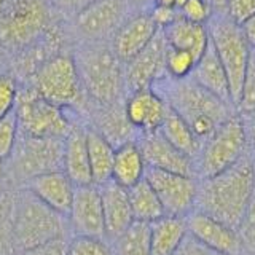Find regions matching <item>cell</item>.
<instances>
[{"label": "cell", "mask_w": 255, "mask_h": 255, "mask_svg": "<svg viewBox=\"0 0 255 255\" xmlns=\"http://www.w3.org/2000/svg\"><path fill=\"white\" fill-rule=\"evenodd\" d=\"M145 171L147 164L143 161L137 140H129L115 147L110 180L128 190L145 177Z\"/></svg>", "instance_id": "cb8c5ba5"}, {"label": "cell", "mask_w": 255, "mask_h": 255, "mask_svg": "<svg viewBox=\"0 0 255 255\" xmlns=\"http://www.w3.org/2000/svg\"><path fill=\"white\" fill-rule=\"evenodd\" d=\"M62 172L75 187L91 185V167L86 147V128L74 122L69 134L64 137Z\"/></svg>", "instance_id": "ffe728a7"}, {"label": "cell", "mask_w": 255, "mask_h": 255, "mask_svg": "<svg viewBox=\"0 0 255 255\" xmlns=\"http://www.w3.org/2000/svg\"><path fill=\"white\" fill-rule=\"evenodd\" d=\"M188 235L196 238L199 243L211 247L223 255H241V243L233 227L227 225L211 215L199 211H191L185 215Z\"/></svg>", "instance_id": "2e32d148"}, {"label": "cell", "mask_w": 255, "mask_h": 255, "mask_svg": "<svg viewBox=\"0 0 255 255\" xmlns=\"http://www.w3.org/2000/svg\"><path fill=\"white\" fill-rule=\"evenodd\" d=\"M175 8L179 10L180 18L196 24H207L214 13L209 0H177Z\"/></svg>", "instance_id": "d590c367"}, {"label": "cell", "mask_w": 255, "mask_h": 255, "mask_svg": "<svg viewBox=\"0 0 255 255\" xmlns=\"http://www.w3.org/2000/svg\"><path fill=\"white\" fill-rule=\"evenodd\" d=\"M255 193V161L244 155L212 177L199 179L195 211L236 228Z\"/></svg>", "instance_id": "6da1fadb"}, {"label": "cell", "mask_w": 255, "mask_h": 255, "mask_svg": "<svg viewBox=\"0 0 255 255\" xmlns=\"http://www.w3.org/2000/svg\"><path fill=\"white\" fill-rule=\"evenodd\" d=\"M72 58L88 102L112 106L126 99L125 64L115 56L109 42H82Z\"/></svg>", "instance_id": "3957f363"}, {"label": "cell", "mask_w": 255, "mask_h": 255, "mask_svg": "<svg viewBox=\"0 0 255 255\" xmlns=\"http://www.w3.org/2000/svg\"><path fill=\"white\" fill-rule=\"evenodd\" d=\"M88 2H90V0H54V3L58 5L59 8H62V10H66V11L74 13V14L83 5H86Z\"/></svg>", "instance_id": "ee69618b"}, {"label": "cell", "mask_w": 255, "mask_h": 255, "mask_svg": "<svg viewBox=\"0 0 255 255\" xmlns=\"http://www.w3.org/2000/svg\"><path fill=\"white\" fill-rule=\"evenodd\" d=\"M67 225L74 236L107 239L101 190L98 185L91 183L75 187L74 199L67 214Z\"/></svg>", "instance_id": "4fadbf2b"}, {"label": "cell", "mask_w": 255, "mask_h": 255, "mask_svg": "<svg viewBox=\"0 0 255 255\" xmlns=\"http://www.w3.org/2000/svg\"><path fill=\"white\" fill-rule=\"evenodd\" d=\"M167 104L153 88L132 91L125 99V114L129 125L139 134L159 129L167 114Z\"/></svg>", "instance_id": "ac0fdd59"}, {"label": "cell", "mask_w": 255, "mask_h": 255, "mask_svg": "<svg viewBox=\"0 0 255 255\" xmlns=\"http://www.w3.org/2000/svg\"><path fill=\"white\" fill-rule=\"evenodd\" d=\"M158 132L161 134L171 145H174L179 151H182L183 155L190 156L193 161L196 159L203 143L193 134V131H191V128L188 126L185 120L175 114L174 110L167 109V114L163 120L161 126H159Z\"/></svg>", "instance_id": "83f0119b"}, {"label": "cell", "mask_w": 255, "mask_h": 255, "mask_svg": "<svg viewBox=\"0 0 255 255\" xmlns=\"http://www.w3.org/2000/svg\"><path fill=\"white\" fill-rule=\"evenodd\" d=\"M112 241L114 255H150V225L143 222H132Z\"/></svg>", "instance_id": "f546056e"}, {"label": "cell", "mask_w": 255, "mask_h": 255, "mask_svg": "<svg viewBox=\"0 0 255 255\" xmlns=\"http://www.w3.org/2000/svg\"><path fill=\"white\" fill-rule=\"evenodd\" d=\"M223 13L239 26L255 14V0H227Z\"/></svg>", "instance_id": "74e56055"}, {"label": "cell", "mask_w": 255, "mask_h": 255, "mask_svg": "<svg viewBox=\"0 0 255 255\" xmlns=\"http://www.w3.org/2000/svg\"><path fill=\"white\" fill-rule=\"evenodd\" d=\"M167 43L161 30L143 50L125 64V86L126 93L151 88L158 80L166 75L164 58Z\"/></svg>", "instance_id": "5bb4252c"}, {"label": "cell", "mask_w": 255, "mask_h": 255, "mask_svg": "<svg viewBox=\"0 0 255 255\" xmlns=\"http://www.w3.org/2000/svg\"><path fill=\"white\" fill-rule=\"evenodd\" d=\"M172 255H223L217 251H212L211 247L204 246L203 243H199L196 238L187 233V236L183 238V241L177 247Z\"/></svg>", "instance_id": "ab89813d"}, {"label": "cell", "mask_w": 255, "mask_h": 255, "mask_svg": "<svg viewBox=\"0 0 255 255\" xmlns=\"http://www.w3.org/2000/svg\"><path fill=\"white\" fill-rule=\"evenodd\" d=\"M134 8L129 0H90L74 16V30L82 42H110Z\"/></svg>", "instance_id": "8fae6325"}, {"label": "cell", "mask_w": 255, "mask_h": 255, "mask_svg": "<svg viewBox=\"0 0 255 255\" xmlns=\"http://www.w3.org/2000/svg\"><path fill=\"white\" fill-rule=\"evenodd\" d=\"M10 3H11V0H0V14H2L6 10Z\"/></svg>", "instance_id": "c3c4849f"}, {"label": "cell", "mask_w": 255, "mask_h": 255, "mask_svg": "<svg viewBox=\"0 0 255 255\" xmlns=\"http://www.w3.org/2000/svg\"><path fill=\"white\" fill-rule=\"evenodd\" d=\"M128 198H129L134 222L151 223L166 215L156 193L145 177L128 188Z\"/></svg>", "instance_id": "f1b7e54d"}, {"label": "cell", "mask_w": 255, "mask_h": 255, "mask_svg": "<svg viewBox=\"0 0 255 255\" xmlns=\"http://www.w3.org/2000/svg\"><path fill=\"white\" fill-rule=\"evenodd\" d=\"M104 222H106V238L114 239L134 222L128 190L120 187L114 180L99 187Z\"/></svg>", "instance_id": "44dd1931"}, {"label": "cell", "mask_w": 255, "mask_h": 255, "mask_svg": "<svg viewBox=\"0 0 255 255\" xmlns=\"http://www.w3.org/2000/svg\"><path fill=\"white\" fill-rule=\"evenodd\" d=\"M67 252V238H59L46 244L32 247L27 251H19V255H66Z\"/></svg>", "instance_id": "60d3db41"}, {"label": "cell", "mask_w": 255, "mask_h": 255, "mask_svg": "<svg viewBox=\"0 0 255 255\" xmlns=\"http://www.w3.org/2000/svg\"><path fill=\"white\" fill-rule=\"evenodd\" d=\"M167 107L180 115L201 143L233 114V106L196 85L190 77L174 80L164 75L151 86Z\"/></svg>", "instance_id": "7a4b0ae2"}, {"label": "cell", "mask_w": 255, "mask_h": 255, "mask_svg": "<svg viewBox=\"0 0 255 255\" xmlns=\"http://www.w3.org/2000/svg\"><path fill=\"white\" fill-rule=\"evenodd\" d=\"M14 114L18 118L19 134L32 137L64 139L74 125L66 109L45 101L32 86L19 88Z\"/></svg>", "instance_id": "ba28073f"}, {"label": "cell", "mask_w": 255, "mask_h": 255, "mask_svg": "<svg viewBox=\"0 0 255 255\" xmlns=\"http://www.w3.org/2000/svg\"><path fill=\"white\" fill-rule=\"evenodd\" d=\"M0 59H2V43H0Z\"/></svg>", "instance_id": "f907efd6"}, {"label": "cell", "mask_w": 255, "mask_h": 255, "mask_svg": "<svg viewBox=\"0 0 255 255\" xmlns=\"http://www.w3.org/2000/svg\"><path fill=\"white\" fill-rule=\"evenodd\" d=\"M86 147L88 158H90L93 183L101 187L112 177L115 147L101 132L96 131L94 128H86Z\"/></svg>", "instance_id": "4316f807"}, {"label": "cell", "mask_w": 255, "mask_h": 255, "mask_svg": "<svg viewBox=\"0 0 255 255\" xmlns=\"http://www.w3.org/2000/svg\"><path fill=\"white\" fill-rule=\"evenodd\" d=\"M67 219L24 190L13 204L11 236L18 251L46 244L59 238H67Z\"/></svg>", "instance_id": "277c9868"}, {"label": "cell", "mask_w": 255, "mask_h": 255, "mask_svg": "<svg viewBox=\"0 0 255 255\" xmlns=\"http://www.w3.org/2000/svg\"><path fill=\"white\" fill-rule=\"evenodd\" d=\"M241 32L244 38L247 40V43L251 45V48H255V14L247 18L243 24H239Z\"/></svg>", "instance_id": "7bdbcfd3"}, {"label": "cell", "mask_w": 255, "mask_h": 255, "mask_svg": "<svg viewBox=\"0 0 255 255\" xmlns=\"http://www.w3.org/2000/svg\"><path fill=\"white\" fill-rule=\"evenodd\" d=\"M18 91V80L13 75L0 74V118H3L14 110Z\"/></svg>", "instance_id": "8d00e7d4"}, {"label": "cell", "mask_w": 255, "mask_h": 255, "mask_svg": "<svg viewBox=\"0 0 255 255\" xmlns=\"http://www.w3.org/2000/svg\"><path fill=\"white\" fill-rule=\"evenodd\" d=\"M30 78L29 86L45 101L61 109H74L86 102L75 61L69 54L58 53L51 56Z\"/></svg>", "instance_id": "52a82bcc"}, {"label": "cell", "mask_w": 255, "mask_h": 255, "mask_svg": "<svg viewBox=\"0 0 255 255\" xmlns=\"http://www.w3.org/2000/svg\"><path fill=\"white\" fill-rule=\"evenodd\" d=\"M247 134L241 115H231L207 137L195 159V175L212 177L238 163L246 155Z\"/></svg>", "instance_id": "8992f818"}, {"label": "cell", "mask_w": 255, "mask_h": 255, "mask_svg": "<svg viewBox=\"0 0 255 255\" xmlns=\"http://www.w3.org/2000/svg\"><path fill=\"white\" fill-rule=\"evenodd\" d=\"M135 140L139 143V148L142 151L147 167L196 177L193 159L183 155L174 145H171L158 131L139 134V137Z\"/></svg>", "instance_id": "e0dca14e"}, {"label": "cell", "mask_w": 255, "mask_h": 255, "mask_svg": "<svg viewBox=\"0 0 255 255\" xmlns=\"http://www.w3.org/2000/svg\"><path fill=\"white\" fill-rule=\"evenodd\" d=\"M243 115L251 114L255 110V50L252 48L249 61H247L243 88H241V98H239L238 107Z\"/></svg>", "instance_id": "836d02e7"}, {"label": "cell", "mask_w": 255, "mask_h": 255, "mask_svg": "<svg viewBox=\"0 0 255 255\" xmlns=\"http://www.w3.org/2000/svg\"><path fill=\"white\" fill-rule=\"evenodd\" d=\"M66 255H114V251L106 239L74 236L72 239H67Z\"/></svg>", "instance_id": "d6a6232c"}, {"label": "cell", "mask_w": 255, "mask_h": 255, "mask_svg": "<svg viewBox=\"0 0 255 255\" xmlns=\"http://www.w3.org/2000/svg\"><path fill=\"white\" fill-rule=\"evenodd\" d=\"M244 126H246V134H247V145L252 147V151L255 155V110L251 114L243 115Z\"/></svg>", "instance_id": "b9f144b4"}, {"label": "cell", "mask_w": 255, "mask_h": 255, "mask_svg": "<svg viewBox=\"0 0 255 255\" xmlns=\"http://www.w3.org/2000/svg\"><path fill=\"white\" fill-rule=\"evenodd\" d=\"M161 32L167 45L193 54L196 61L209 45V34H207L206 24H196L183 18H177L171 26L161 29Z\"/></svg>", "instance_id": "d4e9b609"}, {"label": "cell", "mask_w": 255, "mask_h": 255, "mask_svg": "<svg viewBox=\"0 0 255 255\" xmlns=\"http://www.w3.org/2000/svg\"><path fill=\"white\" fill-rule=\"evenodd\" d=\"M3 174H5V159L0 158V180H2Z\"/></svg>", "instance_id": "681fc988"}, {"label": "cell", "mask_w": 255, "mask_h": 255, "mask_svg": "<svg viewBox=\"0 0 255 255\" xmlns=\"http://www.w3.org/2000/svg\"><path fill=\"white\" fill-rule=\"evenodd\" d=\"M195 64H196V58L193 54L167 45L164 69H166V75L169 78H174V80L188 78L191 72H193Z\"/></svg>", "instance_id": "4dcf8cb0"}, {"label": "cell", "mask_w": 255, "mask_h": 255, "mask_svg": "<svg viewBox=\"0 0 255 255\" xmlns=\"http://www.w3.org/2000/svg\"><path fill=\"white\" fill-rule=\"evenodd\" d=\"M26 185V190H29L38 201H42L50 209L67 219L72 199H74L75 185L62 171L40 174L30 179Z\"/></svg>", "instance_id": "d6986e66"}, {"label": "cell", "mask_w": 255, "mask_h": 255, "mask_svg": "<svg viewBox=\"0 0 255 255\" xmlns=\"http://www.w3.org/2000/svg\"><path fill=\"white\" fill-rule=\"evenodd\" d=\"M206 27L209 34V42L227 74L231 104L236 109L241 98L243 78L252 48L244 38L241 27L223 11L212 13Z\"/></svg>", "instance_id": "5b68a950"}, {"label": "cell", "mask_w": 255, "mask_h": 255, "mask_svg": "<svg viewBox=\"0 0 255 255\" xmlns=\"http://www.w3.org/2000/svg\"><path fill=\"white\" fill-rule=\"evenodd\" d=\"M225 2H227V0H209V3L212 5L214 11L215 10H217V11H223V10H225Z\"/></svg>", "instance_id": "bcb514c9"}, {"label": "cell", "mask_w": 255, "mask_h": 255, "mask_svg": "<svg viewBox=\"0 0 255 255\" xmlns=\"http://www.w3.org/2000/svg\"><path fill=\"white\" fill-rule=\"evenodd\" d=\"M94 114V129L101 132L112 145L118 147L125 142L135 140L137 131L129 125L125 114V101L112 106H91Z\"/></svg>", "instance_id": "7402d4cb"}, {"label": "cell", "mask_w": 255, "mask_h": 255, "mask_svg": "<svg viewBox=\"0 0 255 255\" xmlns=\"http://www.w3.org/2000/svg\"><path fill=\"white\" fill-rule=\"evenodd\" d=\"M158 30L159 29L151 19L148 10L134 11L120 26L109 43L117 58L126 64L135 58L153 40Z\"/></svg>", "instance_id": "9a60e30c"}, {"label": "cell", "mask_w": 255, "mask_h": 255, "mask_svg": "<svg viewBox=\"0 0 255 255\" xmlns=\"http://www.w3.org/2000/svg\"><path fill=\"white\" fill-rule=\"evenodd\" d=\"M64 139L32 137L19 134L11 159V172L18 180L29 182L40 174L62 171Z\"/></svg>", "instance_id": "30bf717a"}, {"label": "cell", "mask_w": 255, "mask_h": 255, "mask_svg": "<svg viewBox=\"0 0 255 255\" xmlns=\"http://www.w3.org/2000/svg\"><path fill=\"white\" fill-rule=\"evenodd\" d=\"M150 225V255H172L187 236V220L179 215H163Z\"/></svg>", "instance_id": "484cf974"}, {"label": "cell", "mask_w": 255, "mask_h": 255, "mask_svg": "<svg viewBox=\"0 0 255 255\" xmlns=\"http://www.w3.org/2000/svg\"><path fill=\"white\" fill-rule=\"evenodd\" d=\"M254 50H255V48H254Z\"/></svg>", "instance_id": "816d5d0a"}, {"label": "cell", "mask_w": 255, "mask_h": 255, "mask_svg": "<svg viewBox=\"0 0 255 255\" xmlns=\"http://www.w3.org/2000/svg\"><path fill=\"white\" fill-rule=\"evenodd\" d=\"M190 78L193 80L196 85L204 88L206 91L217 96L219 99L231 104L227 74H225V70H223L222 62L219 61L217 53H215V50L212 48L211 42L204 50V53L199 56V59L196 61L193 72L190 74ZM231 106H233V104H231Z\"/></svg>", "instance_id": "603a6c76"}, {"label": "cell", "mask_w": 255, "mask_h": 255, "mask_svg": "<svg viewBox=\"0 0 255 255\" xmlns=\"http://www.w3.org/2000/svg\"><path fill=\"white\" fill-rule=\"evenodd\" d=\"M145 180L156 193L166 215L185 217L195 209L198 180L193 175L147 167Z\"/></svg>", "instance_id": "7c38bea8"}, {"label": "cell", "mask_w": 255, "mask_h": 255, "mask_svg": "<svg viewBox=\"0 0 255 255\" xmlns=\"http://www.w3.org/2000/svg\"><path fill=\"white\" fill-rule=\"evenodd\" d=\"M19 137V125L14 110L11 114L0 118V158L8 159L13 153L16 142Z\"/></svg>", "instance_id": "e575fe53"}, {"label": "cell", "mask_w": 255, "mask_h": 255, "mask_svg": "<svg viewBox=\"0 0 255 255\" xmlns=\"http://www.w3.org/2000/svg\"><path fill=\"white\" fill-rule=\"evenodd\" d=\"M50 13L43 0H11L0 14V43L24 50L46 34Z\"/></svg>", "instance_id": "9c48e42d"}, {"label": "cell", "mask_w": 255, "mask_h": 255, "mask_svg": "<svg viewBox=\"0 0 255 255\" xmlns=\"http://www.w3.org/2000/svg\"><path fill=\"white\" fill-rule=\"evenodd\" d=\"M150 2V0H129V3L132 8H137L139 11H143V8L147 6V3Z\"/></svg>", "instance_id": "f6af8a7d"}, {"label": "cell", "mask_w": 255, "mask_h": 255, "mask_svg": "<svg viewBox=\"0 0 255 255\" xmlns=\"http://www.w3.org/2000/svg\"><path fill=\"white\" fill-rule=\"evenodd\" d=\"M151 19L156 24V27L161 30V29H166L167 26H171V24L180 18L179 14V10L175 6H166V5H151V8L148 10Z\"/></svg>", "instance_id": "f35d334b"}, {"label": "cell", "mask_w": 255, "mask_h": 255, "mask_svg": "<svg viewBox=\"0 0 255 255\" xmlns=\"http://www.w3.org/2000/svg\"><path fill=\"white\" fill-rule=\"evenodd\" d=\"M235 230L238 233L239 243H241L243 252L255 255V193Z\"/></svg>", "instance_id": "1f68e13d"}, {"label": "cell", "mask_w": 255, "mask_h": 255, "mask_svg": "<svg viewBox=\"0 0 255 255\" xmlns=\"http://www.w3.org/2000/svg\"><path fill=\"white\" fill-rule=\"evenodd\" d=\"M151 5H166V6H175L177 0H150Z\"/></svg>", "instance_id": "7dc6e473"}]
</instances>
